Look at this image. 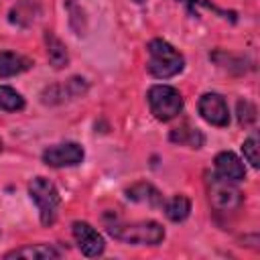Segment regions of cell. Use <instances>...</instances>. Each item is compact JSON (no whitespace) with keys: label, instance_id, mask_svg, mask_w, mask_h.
Here are the masks:
<instances>
[{"label":"cell","instance_id":"6da1fadb","mask_svg":"<svg viewBox=\"0 0 260 260\" xmlns=\"http://www.w3.org/2000/svg\"><path fill=\"white\" fill-rule=\"evenodd\" d=\"M185 61H183V55L173 47L169 45L167 41L162 39H154L148 43V71L150 75L158 77V79H167V77H173L177 73H181Z\"/></svg>","mask_w":260,"mask_h":260},{"label":"cell","instance_id":"7a4b0ae2","mask_svg":"<svg viewBox=\"0 0 260 260\" xmlns=\"http://www.w3.org/2000/svg\"><path fill=\"white\" fill-rule=\"evenodd\" d=\"M108 232L124 242V244H138V246H154L162 242L165 230L156 221H134V223H112Z\"/></svg>","mask_w":260,"mask_h":260},{"label":"cell","instance_id":"3957f363","mask_svg":"<svg viewBox=\"0 0 260 260\" xmlns=\"http://www.w3.org/2000/svg\"><path fill=\"white\" fill-rule=\"evenodd\" d=\"M28 193H30V199L39 207L41 221L45 225H51L57 219V211H59V203H61V197H59L55 185L45 177H35L28 183Z\"/></svg>","mask_w":260,"mask_h":260},{"label":"cell","instance_id":"277c9868","mask_svg":"<svg viewBox=\"0 0 260 260\" xmlns=\"http://www.w3.org/2000/svg\"><path fill=\"white\" fill-rule=\"evenodd\" d=\"M148 106L156 120L169 122L183 110V95L171 85H152L148 89Z\"/></svg>","mask_w":260,"mask_h":260},{"label":"cell","instance_id":"5b68a950","mask_svg":"<svg viewBox=\"0 0 260 260\" xmlns=\"http://www.w3.org/2000/svg\"><path fill=\"white\" fill-rule=\"evenodd\" d=\"M207 193H209V201L217 211L230 213L236 211L242 205V193L240 189L234 185V181H228L219 175H211L207 179Z\"/></svg>","mask_w":260,"mask_h":260},{"label":"cell","instance_id":"8992f818","mask_svg":"<svg viewBox=\"0 0 260 260\" xmlns=\"http://www.w3.org/2000/svg\"><path fill=\"white\" fill-rule=\"evenodd\" d=\"M43 160L49 167L61 169V167H75L83 160V148L75 142H65V144H55L49 146L43 152Z\"/></svg>","mask_w":260,"mask_h":260},{"label":"cell","instance_id":"52a82bcc","mask_svg":"<svg viewBox=\"0 0 260 260\" xmlns=\"http://www.w3.org/2000/svg\"><path fill=\"white\" fill-rule=\"evenodd\" d=\"M199 114L205 122L213 126H228L230 124V110L225 100L219 93H205L199 100Z\"/></svg>","mask_w":260,"mask_h":260},{"label":"cell","instance_id":"ba28073f","mask_svg":"<svg viewBox=\"0 0 260 260\" xmlns=\"http://www.w3.org/2000/svg\"><path fill=\"white\" fill-rule=\"evenodd\" d=\"M71 232H73V238L79 246V250L85 254V256H100L106 248V242L104 238L85 221H75L71 225Z\"/></svg>","mask_w":260,"mask_h":260},{"label":"cell","instance_id":"9c48e42d","mask_svg":"<svg viewBox=\"0 0 260 260\" xmlns=\"http://www.w3.org/2000/svg\"><path fill=\"white\" fill-rule=\"evenodd\" d=\"M215 171L219 177H223L228 181H242L246 177L244 162L230 150H223L215 156Z\"/></svg>","mask_w":260,"mask_h":260},{"label":"cell","instance_id":"30bf717a","mask_svg":"<svg viewBox=\"0 0 260 260\" xmlns=\"http://www.w3.org/2000/svg\"><path fill=\"white\" fill-rule=\"evenodd\" d=\"M6 258H28V260H51V258H59V252L47 244H30L24 248H16L12 252L6 254Z\"/></svg>","mask_w":260,"mask_h":260},{"label":"cell","instance_id":"8fae6325","mask_svg":"<svg viewBox=\"0 0 260 260\" xmlns=\"http://www.w3.org/2000/svg\"><path fill=\"white\" fill-rule=\"evenodd\" d=\"M30 59L18 55V53H0V77H12V75H18L22 71H26L30 67Z\"/></svg>","mask_w":260,"mask_h":260},{"label":"cell","instance_id":"7c38bea8","mask_svg":"<svg viewBox=\"0 0 260 260\" xmlns=\"http://www.w3.org/2000/svg\"><path fill=\"white\" fill-rule=\"evenodd\" d=\"M45 43H47V57H49V63H51L55 69L65 67L67 61H69V55H67L65 45H63L53 32H47V35H45Z\"/></svg>","mask_w":260,"mask_h":260},{"label":"cell","instance_id":"4fadbf2b","mask_svg":"<svg viewBox=\"0 0 260 260\" xmlns=\"http://www.w3.org/2000/svg\"><path fill=\"white\" fill-rule=\"evenodd\" d=\"M171 140L173 142H179V144H185L189 148H199L203 144V134L197 130V128H191V126H179L171 132Z\"/></svg>","mask_w":260,"mask_h":260},{"label":"cell","instance_id":"5bb4252c","mask_svg":"<svg viewBox=\"0 0 260 260\" xmlns=\"http://www.w3.org/2000/svg\"><path fill=\"white\" fill-rule=\"evenodd\" d=\"M191 211V201L185 195H175L165 203V213L171 221H183Z\"/></svg>","mask_w":260,"mask_h":260},{"label":"cell","instance_id":"9a60e30c","mask_svg":"<svg viewBox=\"0 0 260 260\" xmlns=\"http://www.w3.org/2000/svg\"><path fill=\"white\" fill-rule=\"evenodd\" d=\"M128 199L138 201V203H148V205H158L160 203L158 191L148 183H138V185L130 187L128 189Z\"/></svg>","mask_w":260,"mask_h":260},{"label":"cell","instance_id":"2e32d148","mask_svg":"<svg viewBox=\"0 0 260 260\" xmlns=\"http://www.w3.org/2000/svg\"><path fill=\"white\" fill-rule=\"evenodd\" d=\"M0 108H4L6 112H18L24 108V98L16 89L0 85Z\"/></svg>","mask_w":260,"mask_h":260},{"label":"cell","instance_id":"e0dca14e","mask_svg":"<svg viewBox=\"0 0 260 260\" xmlns=\"http://www.w3.org/2000/svg\"><path fill=\"white\" fill-rule=\"evenodd\" d=\"M242 152H244L246 160H248L254 169L260 165V156H258V140H256L254 136H250V138L242 144Z\"/></svg>","mask_w":260,"mask_h":260},{"label":"cell","instance_id":"ac0fdd59","mask_svg":"<svg viewBox=\"0 0 260 260\" xmlns=\"http://www.w3.org/2000/svg\"><path fill=\"white\" fill-rule=\"evenodd\" d=\"M238 118H240V124H244V126L252 124V122L256 120V110H254V106H252L250 102H240V104H238Z\"/></svg>","mask_w":260,"mask_h":260},{"label":"cell","instance_id":"d6986e66","mask_svg":"<svg viewBox=\"0 0 260 260\" xmlns=\"http://www.w3.org/2000/svg\"><path fill=\"white\" fill-rule=\"evenodd\" d=\"M134 2H138V4H140V2H144V0H134Z\"/></svg>","mask_w":260,"mask_h":260}]
</instances>
